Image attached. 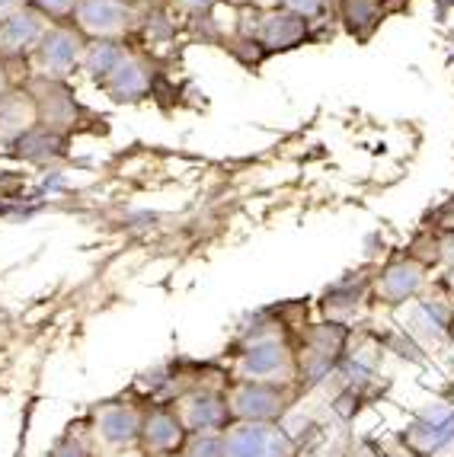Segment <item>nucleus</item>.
Segmentation results:
<instances>
[{"instance_id":"1","label":"nucleus","mask_w":454,"mask_h":457,"mask_svg":"<svg viewBox=\"0 0 454 457\" xmlns=\"http://www.w3.org/2000/svg\"><path fill=\"white\" fill-rule=\"evenodd\" d=\"M349 336H352V327H346V323L320 320L307 323L291 339L295 343V384L304 394L336 378L342 355H346Z\"/></svg>"},{"instance_id":"2","label":"nucleus","mask_w":454,"mask_h":457,"mask_svg":"<svg viewBox=\"0 0 454 457\" xmlns=\"http://www.w3.org/2000/svg\"><path fill=\"white\" fill-rule=\"evenodd\" d=\"M224 394L234 422H285L288 412L301 403L304 390L295 381L231 378Z\"/></svg>"},{"instance_id":"3","label":"nucleus","mask_w":454,"mask_h":457,"mask_svg":"<svg viewBox=\"0 0 454 457\" xmlns=\"http://www.w3.org/2000/svg\"><path fill=\"white\" fill-rule=\"evenodd\" d=\"M90 38L77 29V23H48L38 46L29 54V74L71 80L84 64V52Z\"/></svg>"},{"instance_id":"4","label":"nucleus","mask_w":454,"mask_h":457,"mask_svg":"<svg viewBox=\"0 0 454 457\" xmlns=\"http://www.w3.org/2000/svg\"><path fill=\"white\" fill-rule=\"evenodd\" d=\"M234 378L253 381H295V343L285 333H265L247 339L237 349Z\"/></svg>"},{"instance_id":"5","label":"nucleus","mask_w":454,"mask_h":457,"mask_svg":"<svg viewBox=\"0 0 454 457\" xmlns=\"http://www.w3.org/2000/svg\"><path fill=\"white\" fill-rule=\"evenodd\" d=\"M397 445L409 457H441L454 448V400H439L419 410L397 432Z\"/></svg>"},{"instance_id":"6","label":"nucleus","mask_w":454,"mask_h":457,"mask_svg":"<svg viewBox=\"0 0 454 457\" xmlns=\"http://www.w3.org/2000/svg\"><path fill=\"white\" fill-rule=\"evenodd\" d=\"M429 266L409 256L407 250L387 256L381 266H374V304L381 307H409L419 295H425L429 285Z\"/></svg>"},{"instance_id":"7","label":"nucleus","mask_w":454,"mask_h":457,"mask_svg":"<svg viewBox=\"0 0 454 457\" xmlns=\"http://www.w3.org/2000/svg\"><path fill=\"white\" fill-rule=\"evenodd\" d=\"M23 84L29 87V93H32L38 125L71 137V131L80 125L87 109L80 106V99H77V93L68 87V80H52V77L29 74Z\"/></svg>"},{"instance_id":"8","label":"nucleus","mask_w":454,"mask_h":457,"mask_svg":"<svg viewBox=\"0 0 454 457\" xmlns=\"http://www.w3.org/2000/svg\"><path fill=\"white\" fill-rule=\"evenodd\" d=\"M144 0H80L74 13L87 38H135Z\"/></svg>"},{"instance_id":"9","label":"nucleus","mask_w":454,"mask_h":457,"mask_svg":"<svg viewBox=\"0 0 454 457\" xmlns=\"http://www.w3.org/2000/svg\"><path fill=\"white\" fill-rule=\"evenodd\" d=\"M227 457H298L301 445L285 422H234L227 428Z\"/></svg>"},{"instance_id":"10","label":"nucleus","mask_w":454,"mask_h":457,"mask_svg":"<svg viewBox=\"0 0 454 457\" xmlns=\"http://www.w3.org/2000/svg\"><path fill=\"white\" fill-rule=\"evenodd\" d=\"M141 422H144V403H135V400H109V403L97 406L90 432L97 438L99 451H129L138 448Z\"/></svg>"},{"instance_id":"11","label":"nucleus","mask_w":454,"mask_h":457,"mask_svg":"<svg viewBox=\"0 0 454 457\" xmlns=\"http://www.w3.org/2000/svg\"><path fill=\"white\" fill-rule=\"evenodd\" d=\"M368 304H374V269H358V272H346L340 282L320 295L317 307L324 313V320H336L352 327L356 317Z\"/></svg>"},{"instance_id":"12","label":"nucleus","mask_w":454,"mask_h":457,"mask_svg":"<svg viewBox=\"0 0 454 457\" xmlns=\"http://www.w3.org/2000/svg\"><path fill=\"white\" fill-rule=\"evenodd\" d=\"M99 93H106L113 103L125 106V103H141L154 93V62L151 54L141 46L131 42L129 52L122 54V62L113 68V74L97 87Z\"/></svg>"},{"instance_id":"13","label":"nucleus","mask_w":454,"mask_h":457,"mask_svg":"<svg viewBox=\"0 0 454 457\" xmlns=\"http://www.w3.org/2000/svg\"><path fill=\"white\" fill-rule=\"evenodd\" d=\"M189 432L182 426L180 412L167 400H151L144 403V422H141V438L138 448L147 457H180L182 445H186Z\"/></svg>"},{"instance_id":"14","label":"nucleus","mask_w":454,"mask_h":457,"mask_svg":"<svg viewBox=\"0 0 454 457\" xmlns=\"http://www.w3.org/2000/svg\"><path fill=\"white\" fill-rule=\"evenodd\" d=\"M224 390L227 387H198L173 400L186 432H227L234 426Z\"/></svg>"},{"instance_id":"15","label":"nucleus","mask_w":454,"mask_h":457,"mask_svg":"<svg viewBox=\"0 0 454 457\" xmlns=\"http://www.w3.org/2000/svg\"><path fill=\"white\" fill-rule=\"evenodd\" d=\"M48 29V20L29 4H20L7 16H0V54L7 62H23L29 68V54L38 46L42 32Z\"/></svg>"},{"instance_id":"16","label":"nucleus","mask_w":454,"mask_h":457,"mask_svg":"<svg viewBox=\"0 0 454 457\" xmlns=\"http://www.w3.org/2000/svg\"><path fill=\"white\" fill-rule=\"evenodd\" d=\"M451 313H454V304H448L445 297L419 295L416 301L409 304L403 329H407L419 345H445Z\"/></svg>"},{"instance_id":"17","label":"nucleus","mask_w":454,"mask_h":457,"mask_svg":"<svg viewBox=\"0 0 454 457\" xmlns=\"http://www.w3.org/2000/svg\"><path fill=\"white\" fill-rule=\"evenodd\" d=\"M384 0H333V20L356 38V42H371L374 32L387 20Z\"/></svg>"},{"instance_id":"18","label":"nucleus","mask_w":454,"mask_h":457,"mask_svg":"<svg viewBox=\"0 0 454 457\" xmlns=\"http://www.w3.org/2000/svg\"><path fill=\"white\" fill-rule=\"evenodd\" d=\"M38 115H36V103H32V93L26 84H13L4 96H0V141L10 145L23 131L36 129Z\"/></svg>"},{"instance_id":"19","label":"nucleus","mask_w":454,"mask_h":457,"mask_svg":"<svg viewBox=\"0 0 454 457\" xmlns=\"http://www.w3.org/2000/svg\"><path fill=\"white\" fill-rule=\"evenodd\" d=\"M7 147L23 163H32V167H46V163L61 161V157L68 154V137L58 135V131H48V129H42V125H36V129L23 131V135L16 137V141H10Z\"/></svg>"},{"instance_id":"20","label":"nucleus","mask_w":454,"mask_h":457,"mask_svg":"<svg viewBox=\"0 0 454 457\" xmlns=\"http://www.w3.org/2000/svg\"><path fill=\"white\" fill-rule=\"evenodd\" d=\"M129 46H131V38H90V42H87L80 71L90 77L93 87H99L113 74V68L122 62V54L129 52Z\"/></svg>"},{"instance_id":"21","label":"nucleus","mask_w":454,"mask_h":457,"mask_svg":"<svg viewBox=\"0 0 454 457\" xmlns=\"http://www.w3.org/2000/svg\"><path fill=\"white\" fill-rule=\"evenodd\" d=\"M48 457H99V445L90 428H64L48 448Z\"/></svg>"},{"instance_id":"22","label":"nucleus","mask_w":454,"mask_h":457,"mask_svg":"<svg viewBox=\"0 0 454 457\" xmlns=\"http://www.w3.org/2000/svg\"><path fill=\"white\" fill-rule=\"evenodd\" d=\"M180 457H227L224 432H189Z\"/></svg>"},{"instance_id":"23","label":"nucleus","mask_w":454,"mask_h":457,"mask_svg":"<svg viewBox=\"0 0 454 457\" xmlns=\"http://www.w3.org/2000/svg\"><path fill=\"white\" fill-rule=\"evenodd\" d=\"M275 7L311 20L314 26H326L333 20V0H275Z\"/></svg>"},{"instance_id":"24","label":"nucleus","mask_w":454,"mask_h":457,"mask_svg":"<svg viewBox=\"0 0 454 457\" xmlns=\"http://www.w3.org/2000/svg\"><path fill=\"white\" fill-rule=\"evenodd\" d=\"M26 4L46 16L48 23H74V13L80 7V0H26Z\"/></svg>"},{"instance_id":"25","label":"nucleus","mask_w":454,"mask_h":457,"mask_svg":"<svg viewBox=\"0 0 454 457\" xmlns=\"http://www.w3.org/2000/svg\"><path fill=\"white\" fill-rule=\"evenodd\" d=\"M167 4L176 16H182V20L189 23V20H202V16L214 13L221 4H234V0H167ZM243 4H247V0H243Z\"/></svg>"},{"instance_id":"26","label":"nucleus","mask_w":454,"mask_h":457,"mask_svg":"<svg viewBox=\"0 0 454 457\" xmlns=\"http://www.w3.org/2000/svg\"><path fill=\"white\" fill-rule=\"evenodd\" d=\"M10 64H13V62H7V58H4V54H0V96H4V93H7L10 87L16 84L13 77H10Z\"/></svg>"},{"instance_id":"27","label":"nucleus","mask_w":454,"mask_h":457,"mask_svg":"<svg viewBox=\"0 0 454 457\" xmlns=\"http://www.w3.org/2000/svg\"><path fill=\"white\" fill-rule=\"evenodd\" d=\"M99 457H147L141 448H129V451H103Z\"/></svg>"},{"instance_id":"28","label":"nucleus","mask_w":454,"mask_h":457,"mask_svg":"<svg viewBox=\"0 0 454 457\" xmlns=\"http://www.w3.org/2000/svg\"><path fill=\"white\" fill-rule=\"evenodd\" d=\"M20 4H26V0H0V16H7L10 10H16Z\"/></svg>"},{"instance_id":"29","label":"nucleus","mask_w":454,"mask_h":457,"mask_svg":"<svg viewBox=\"0 0 454 457\" xmlns=\"http://www.w3.org/2000/svg\"><path fill=\"white\" fill-rule=\"evenodd\" d=\"M448 343L454 345V313H451V323H448Z\"/></svg>"},{"instance_id":"30","label":"nucleus","mask_w":454,"mask_h":457,"mask_svg":"<svg viewBox=\"0 0 454 457\" xmlns=\"http://www.w3.org/2000/svg\"><path fill=\"white\" fill-rule=\"evenodd\" d=\"M435 4H439V7H454V0H435Z\"/></svg>"},{"instance_id":"31","label":"nucleus","mask_w":454,"mask_h":457,"mask_svg":"<svg viewBox=\"0 0 454 457\" xmlns=\"http://www.w3.org/2000/svg\"><path fill=\"white\" fill-rule=\"evenodd\" d=\"M384 4H387V7H391V4H397V0H384Z\"/></svg>"}]
</instances>
